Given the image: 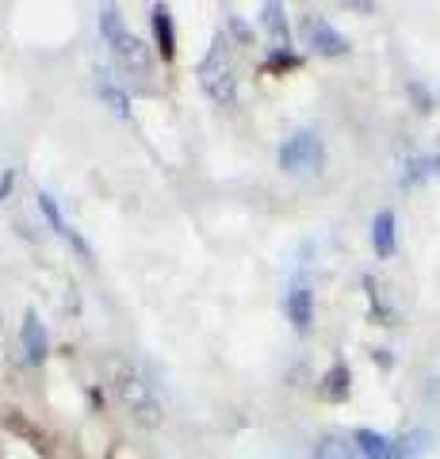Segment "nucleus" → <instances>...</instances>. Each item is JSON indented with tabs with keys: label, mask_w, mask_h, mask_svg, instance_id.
Segmentation results:
<instances>
[{
	"label": "nucleus",
	"mask_w": 440,
	"mask_h": 459,
	"mask_svg": "<svg viewBox=\"0 0 440 459\" xmlns=\"http://www.w3.org/2000/svg\"><path fill=\"white\" fill-rule=\"evenodd\" d=\"M349 368L345 364H333L330 371H325V379H322V394L330 398V402H341V398H349Z\"/></svg>",
	"instance_id": "9b49d317"
},
{
	"label": "nucleus",
	"mask_w": 440,
	"mask_h": 459,
	"mask_svg": "<svg viewBox=\"0 0 440 459\" xmlns=\"http://www.w3.org/2000/svg\"><path fill=\"white\" fill-rule=\"evenodd\" d=\"M100 27H104V35H108V42L116 39L119 31H126V23H123V16L116 8H104V16H100Z\"/></svg>",
	"instance_id": "f3484780"
},
{
	"label": "nucleus",
	"mask_w": 440,
	"mask_h": 459,
	"mask_svg": "<svg viewBox=\"0 0 440 459\" xmlns=\"http://www.w3.org/2000/svg\"><path fill=\"white\" fill-rule=\"evenodd\" d=\"M372 246L379 256H391L394 253V214L391 211H379L375 222H372Z\"/></svg>",
	"instance_id": "1a4fd4ad"
},
{
	"label": "nucleus",
	"mask_w": 440,
	"mask_h": 459,
	"mask_svg": "<svg viewBox=\"0 0 440 459\" xmlns=\"http://www.w3.org/2000/svg\"><path fill=\"white\" fill-rule=\"evenodd\" d=\"M315 459H357V452H352V444L345 437H325L315 448Z\"/></svg>",
	"instance_id": "4468645a"
},
{
	"label": "nucleus",
	"mask_w": 440,
	"mask_h": 459,
	"mask_svg": "<svg viewBox=\"0 0 440 459\" xmlns=\"http://www.w3.org/2000/svg\"><path fill=\"white\" fill-rule=\"evenodd\" d=\"M39 207H42V214L50 219V226L58 230V234H65V238H73V230L65 226V219H62V211H58V204H54V195H47V192H39Z\"/></svg>",
	"instance_id": "dca6fc26"
},
{
	"label": "nucleus",
	"mask_w": 440,
	"mask_h": 459,
	"mask_svg": "<svg viewBox=\"0 0 440 459\" xmlns=\"http://www.w3.org/2000/svg\"><path fill=\"white\" fill-rule=\"evenodd\" d=\"M200 84L203 92L215 100V104H234L237 96V69H234V57H230V47H226V39L219 35L215 42L207 47L203 62H200Z\"/></svg>",
	"instance_id": "f03ea898"
},
{
	"label": "nucleus",
	"mask_w": 440,
	"mask_h": 459,
	"mask_svg": "<svg viewBox=\"0 0 440 459\" xmlns=\"http://www.w3.org/2000/svg\"><path fill=\"white\" fill-rule=\"evenodd\" d=\"M440 172V157H418V161H410V169H406V184H418V180H425V177H436Z\"/></svg>",
	"instance_id": "2eb2a0df"
},
{
	"label": "nucleus",
	"mask_w": 440,
	"mask_h": 459,
	"mask_svg": "<svg viewBox=\"0 0 440 459\" xmlns=\"http://www.w3.org/2000/svg\"><path fill=\"white\" fill-rule=\"evenodd\" d=\"M306 42H310V47H315L318 54H325V57H337V54L349 50L345 35H341L333 23H325V20H306Z\"/></svg>",
	"instance_id": "39448f33"
},
{
	"label": "nucleus",
	"mask_w": 440,
	"mask_h": 459,
	"mask_svg": "<svg viewBox=\"0 0 440 459\" xmlns=\"http://www.w3.org/2000/svg\"><path fill=\"white\" fill-rule=\"evenodd\" d=\"M20 344H23V352H27V360H31V364H42V360H47L50 337H47V325L39 322V314H35V310H27V314H23Z\"/></svg>",
	"instance_id": "20e7f679"
},
{
	"label": "nucleus",
	"mask_w": 440,
	"mask_h": 459,
	"mask_svg": "<svg viewBox=\"0 0 440 459\" xmlns=\"http://www.w3.org/2000/svg\"><path fill=\"white\" fill-rule=\"evenodd\" d=\"M268 65H272V69H291V65H295V57H291L288 50H280V54H276L272 62H268Z\"/></svg>",
	"instance_id": "a211bd4d"
},
{
	"label": "nucleus",
	"mask_w": 440,
	"mask_h": 459,
	"mask_svg": "<svg viewBox=\"0 0 440 459\" xmlns=\"http://www.w3.org/2000/svg\"><path fill=\"white\" fill-rule=\"evenodd\" d=\"M357 448H360L364 459H391L394 444L383 433H375V429H360V433H357Z\"/></svg>",
	"instance_id": "9d476101"
},
{
	"label": "nucleus",
	"mask_w": 440,
	"mask_h": 459,
	"mask_svg": "<svg viewBox=\"0 0 440 459\" xmlns=\"http://www.w3.org/2000/svg\"><path fill=\"white\" fill-rule=\"evenodd\" d=\"M425 437L421 429H414V433H406V437H399L394 440V448H391V459H418L421 452H425Z\"/></svg>",
	"instance_id": "f8f14e48"
},
{
	"label": "nucleus",
	"mask_w": 440,
	"mask_h": 459,
	"mask_svg": "<svg viewBox=\"0 0 440 459\" xmlns=\"http://www.w3.org/2000/svg\"><path fill=\"white\" fill-rule=\"evenodd\" d=\"M111 50H116V57L119 62H126V65H146V47H142V39L138 35H131V31H119L116 39H111Z\"/></svg>",
	"instance_id": "6e6552de"
},
{
	"label": "nucleus",
	"mask_w": 440,
	"mask_h": 459,
	"mask_svg": "<svg viewBox=\"0 0 440 459\" xmlns=\"http://www.w3.org/2000/svg\"><path fill=\"white\" fill-rule=\"evenodd\" d=\"M153 35H158L161 57H173V20H168L165 8H153Z\"/></svg>",
	"instance_id": "ddd939ff"
},
{
	"label": "nucleus",
	"mask_w": 440,
	"mask_h": 459,
	"mask_svg": "<svg viewBox=\"0 0 440 459\" xmlns=\"http://www.w3.org/2000/svg\"><path fill=\"white\" fill-rule=\"evenodd\" d=\"M288 318H291V325L299 329V333H306L310 322H315V295H310L306 283H295L288 291Z\"/></svg>",
	"instance_id": "423d86ee"
},
{
	"label": "nucleus",
	"mask_w": 440,
	"mask_h": 459,
	"mask_svg": "<svg viewBox=\"0 0 440 459\" xmlns=\"http://www.w3.org/2000/svg\"><path fill=\"white\" fill-rule=\"evenodd\" d=\"M322 165H325V146L318 134L299 131L280 146V169L291 172V177H315V172H322Z\"/></svg>",
	"instance_id": "7ed1b4c3"
},
{
	"label": "nucleus",
	"mask_w": 440,
	"mask_h": 459,
	"mask_svg": "<svg viewBox=\"0 0 440 459\" xmlns=\"http://www.w3.org/2000/svg\"><path fill=\"white\" fill-rule=\"evenodd\" d=\"M116 394L123 402V410L131 413L138 425L158 429L165 421V410H161L158 391H153L150 379L142 376V371H134L131 364H116Z\"/></svg>",
	"instance_id": "f257e3e1"
},
{
	"label": "nucleus",
	"mask_w": 440,
	"mask_h": 459,
	"mask_svg": "<svg viewBox=\"0 0 440 459\" xmlns=\"http://www.w3.org/2000/svg\"><path fill=\"white\" fill-rule=\"evenodd\" d=\"M261 27L268 31V39H272L276 54L288 50L291 35H288V20H283V8H280V4H264V8H261Z\"/></svg>",
	"instance_id": "0eeeda50"
}]
</instances>
